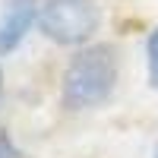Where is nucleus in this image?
<instances>
[{
    "label": "nucleus",
    "mask_w": 158,
    "mask_h": 158,
    "mask_svg": "<svg viewBox=\"0 0 158 158\" xmlns=\"http://www.w3.org/2000/svg\"><path fill=\"white\" fill-rule=\"evenodd\" d=\"M117 85V54L114 48H85L70 60L67 73H63V104L73 111L95 108V104L108 101Z\"/></svg>",
    "instance_id": "f257e3e1"
},
{
    "label": "nucleus",
    "mask_w": 158,
    "mask_h": 158,
    "mask_svg": "<svg viewBox=\"0 0 158 158\" xmlns=\"http://www.w3.org/2000/svg\"><path fill=\"white\" fill-rule=\"evenodd\" d=\"M38 25L44 38L57 44H82L98 32L101 16L92 0H44L38 10Z\"/></svg>",
    "instance_id": "f03ea898"
},
{
    "label": "nucleus",
    "mask_w": 158,
    "mask_h": 158,
    "mask_svg": "<svg viewBox=\"0 0 158 158\" xmlns=\"http://www.w3.org/2000/svg\"><path fill=\"white\" fill-rule=\"evenodd\" d=\"M35 19H38V3L35 0H6L3 19H0V54H10L29 35Z\"/></svg>",
    "instance_id": "7ed1b4c3"
},
{
    "label": "nucleus",
    "mask_w": 158,
    "mask_h": 158,
    "mask_svg": "<svg viewBox=\"0 0 158 158\" xmlns=\"http://www.w3.org/2000/svg\"><path fill=\"white\" fill-rule=\"evenodd\" d=\"M149 76H152V85L158 89V29L149 35Z\"/></svg>",
    "instance_id": "20e7f679"
},
{
    "label": "nucleus",
    "mask_w": 158,
    "mask_h": 158,
    "mask_svg": "<svg viewBox=\"0 0 158 158\" xmlns=\"http://www.w3.org/2000/svg\"><path fill=\"white\" fill-rule=\"evenodd\" d=\"M0 158H22V152L13 146V139L6 133H0Z\"/></svg>",
    "instance_id": "39448f33"
},
{
    "label": "nucleus",
    "mask_w": 158,
    "mask_h": 158,
    "mask_svg": "<svg viewBox=\"0 0 158 158\" xmlns=\"http://www.w3.org/2000/svg\"><path fill=\"white\" fill-rule=\"evenodd\" d=\"M0 98H3V73H0Z\"/></svg>",
    "instance_id": "423d86ee"
},
{
    "label": "nucleus",
    "mask_w": 158,
    "mask_h": 158,
    "mask_svg": "<svg viewBox=\"0 0 158 158\" xmlns=\"http://www.w3.org/2000/svg\"><path fill=\"white\" fill-rule=\"evenodd\" d=\"M155 158H158V155H155Z\"/></svg>",
    "instance_id": "0eeeda50"
}]
</instances>
